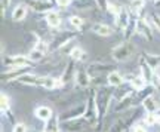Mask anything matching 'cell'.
<instances>
[{
    "label": "cell",
    "mask_w": 160,
    "mask_h": 132,
    "mask_svg": "<svg viewBox=\"0 0 160 132\" xmlns=\"http://www.w3.org/2000/svg\"><path fill=\"white\" fill-rule=\"evenodd\" d=\"M95 99H97V107H98V116H99V125H98V129L101 128V123H102L104 116L107 114L108 109L111 107V103L114 99V88L111 86H101L97 89V94H95Z\"/></svg>",
    "instance_id": "obj_1"
},
{
    "label": "cell",
    "mask_w": 160,
    "mask_h": 132,
    "mask_svg": "<svg viewBox=\"0 0 160 132\" xmlns=\"http://www.w3.org/2000/svg\"><path fill=\"white\" fill-rule=\"evenodd\" d=\"M135 52V46L131 40L125 39L123 42H120L119 45H116L113 49H111V58L117 61V63H125L129 58L133 55Z\"/></svg>",
    "instance_id": "obj_2"
},
{
    "label": "cell",
    "mask_w": 160,
    "mask_h": 132,
    "mask_svg": "<svg viewBox=\"0 0 160 132\" xmlns=\"http://www.w3.org/2000/svg\"><path fill=\"white\" fill-rule=\"evenodd\" d=\"M95 94H97V89H92L91 95L86 101V113H85V120L88 122V125L97 128L99 125V116H98V107H97V99H95Z\"/></svg>",
    "instance_id": "obj_3"
},
{
    "label": "cell",
    "mask_w": 160,
    "mask_h": 132,
    "mask_svg": "<svg viewBox=\"0 0 160 132\" xmlns=\"http://www.w3.org/2000/svg\"><path fill=\"white\" fill-rule=\"evenodd\" d=\"M2 65L3 70L13 69V67H25V65H34V63L28 58V55H8L2 57Z\"/></svg>",
    "instance_id": "obj_4"
},
{
    "label": "cell",
    "mask_w": 160,
    "mask_h": 132,
    "mask_svg": "<svg viewBox=\"0 0 160 132\" xmlns=\"http://www.w3.org/2000/svg\"><path fill=\"white\" fill-rule=\"evenodd\" d=\"M37 86L45 88L46 91H55V89H62L65 86L62 77H53V76H40Z\"/></svg>",
    "instance_id": "obj_5"
},
{
    "label": "cell",
    "mask_w": 160,
    "mask_h": 132,
    "mask_svg": "<svg viewBox=\"0 0 160 132\" xmlns=\"http://www.w3.org/2000/svg\"><path fill=\"white\" fill-rule=\"evenodd\" d=\"M86 113V103H80L76 104L74 107H71L70 110L64 111L58 116L59 122H67V120H73V119H79V117H83Z\"/></svg>",
    "instance_id": "obj_6"
},
{
    "label": "cell",
    "mask_w": 160,
    "mask_h": 132,
    "mask_svg": "<svg viewBox=\"0 0 160 132\" xmlns=\"http://www.w3.org/2000/svg\"><path fill=\"white\" fill-rule=\"evenodd\" d=\"M33 69L31 65H25V67H13V69H6L2 71V82H17L18 77H21L22 74L28 73Z\"/></svg>",
    "instance_id": "obj_7"
},
{
    "label": "cell",
    "mask_w": 160,
    "mask_h": 132,
    "mask_svg": "<svg viewBox=\"0 0 160 132\" xmlns=\"http://www.w3.org/2000/svg\"><path fill=\"white\" fill-rule=\"evenodd\" d=\"M74 83H76V86L80 88V89H88V88L92 86V76L89 74L88 69L77 67L76 76H74Z\"/></svg>",
    "instance_id": "obj_8"
},
{
    "label": "cell",
    "mask_w": 160,
    "mask_h": 132,
    "mask_svg": "<svg viewBox=\"0 0 160 132\" xmlns=\"http://www.w3.org/2000/svg\"><path fill=\"white\" fill-rule=\"evenodd\" d=\"M117 70L116 64L111 63H101V61H95V63H91L88 65V71L91 76H97V74H102V73H111Z\"/></svg>",
    "instance_id": "obj_9"
},
{
    "label": "cell",
    "mask_w": 160,
    "mask_h": 132,
    "mask_svg": "<svg viewBox=\"0 0 160 132\" xmlns=\"http://www.w3.org/2000/svg\"><path fill=\"white\" fill-rule=\"evenodd\" d=\"M132 18V12L129 9V6H122L120 12L117 13V17L114 18V23H116V27L120 30V31H125L126 27L129 25V21Z\"/></svg>",
    "instance_id": "obj_10"
},
{
    "label": "cell",
    "mask_w": 160,
    "mask_h": 132,
    "mask_svg": "<svg viewBox=\"0 0 160 132\" xmlns=\"http://www.w3.org/2000/svg\"><path fill=\"white\" fill-rule=\"evenodd\" d=\"M27 5L36 13H46L55 8V3L49 0H27Z\"/></svg>",
    "instance_id": "obj_11"
},
{
    "label": "cell",
    "mask_w": 160,
    "mask_h": 132,
    "mask_svg": "<svg viewBox=\"0 0 160 132\" xmlns=\"http://www.w3.org/2000/svg\"><path fill=\"white\" fill-rule=\"evenodd\" d=\"M73 39H76L74 33H68V31H61V33H58V34L53 37V40L49 43L51 51H59V48H62L67 42L73 40Z\"/></svg>",
    "instance_id": "obj_12"
},
{
    "label": "cell",
    "mask_w": 160,
    "mask_h": 132,
    "mask_svg": "<svg viewBox=\"0 0 160 132\" xmlns=\"http://www.w3.org/2000/svg\"><path fill=\"white\" fill-rule=\"evenodd\" d=\"M137 34H139L141 37H144L145 40H148V42L153 40V30H151V25H150L148 21L142 17L137 19Z\"/></svg>",
    "instance_id": "obj_13"
},
{
    "label": "cell",
    "mask_w": 160,
    "mask_h": 132,
    "mask_svg": "<svg viewBox=\"0 0 160 132\" xmlns=\"http://www.w3.org/2000/svg\"><path fill=\"white\" fill-rule=\"evenodd\" d=\"M137 95H138L137 92H132L131 95H128V97L119 99V101H117V105L114 107V111H116V113H122V111H125V110L133 107V105L138 103V97H137Z\"/></svg>",
    "instance_id": "obj_14"
},
{
    "label": "cell",
    "mask_w": 160,
    "mask_h": 132,
    "mask_svg": "<svg viewBox=\"0 0 160 132\" xmlns=\"http://www.w3.org/2000/svg\"><path fill=\"white\" fill-rule=\"evenodd\" d=\"M91 30L93 34L99 36V37H110L114 33V28L110 24H105V23H95L91 27Z\"/></svg>",
    "instance_id": "obj_15"
},
{
    "label": "cell",
    "mask_w": 160,
    "mask_h": 132,
    "mask_svg": "<svg viewBox=\"0 0 160 132\" xmlns=\"http://www.w3.org/2000/svg\"><path fill=\"white\" fill-rule=\"evenodd\" d=\"M59 125L62 129L68 132H76V131H80L82 128L88 125V122L85 120V117H79V119H73V120H67V122H59Z\"/></svg>",
    "instance_id": "obj_16"
},
{
    "label": "cell",
    "mask_w": 160,
    "mask_h": 132,
    "mask_svg": "<svg viewBox=\"0 0 160 132\" xmlns=\"http://www.w3.org/2000/svg\"><path fill=\"white\" fill-rule=\"evenodd\" d=\"M126 80H128V83L132 86V89L135 92H142L145 91L148 86H151V85H148L147 82H145V79H144L141 74H138V76H131L129 79L126 77Z\"/></svg>",
    "instance_id": "obj_17"
},
{
    "label": "cell",
    "mask_w": 160,
    "mask_h": 132,
    "mask_svg": "<svg viewBox=\"0 0 160 132\" xmlns=\"http://www.w3.org/2000/svg\"><path fill=\"white\" fill-rule=\"evenodd\" d=\"M28 5L27 3H19L13 8V11H12L11 17H12V21H15V23H21L27 17V13H28Z\"/></svg>",
    "instance_id": "obj_18"
},
{
    "label": "cell",
    "mask_w": 160,
    "mask_h": 132,
    "mask_svg": "<svg viewBox=\"0 0 160 132\" xmlns=\"http://www.w3.org/2000/svg\"><path fill=\"white\" fill-rule=\"evenodd\" d=\"M126 82V77L122 73H120L119 70H114V71H111L107 74V85L111 88H119L122 85H125Z\"/></svg>",
    "instance_id": "obj_19"
},
{
    "label": "cell",
    "mask_w": 160,
    "mask_h": 132,
    "mask_svg": "<svg viewBox=\"0 0 160 132\" xmlns=\"http://www.w3.org/2000/svg\"><path fill=\"white\" fill-rule=\"evenodd\" d=\"M45 21L46 24L51 27V28H59L61 27V15H59V12L55 11V9H52V11L46 12L45 13Z\"/></svg>",
    "instance_id": "obj_20"
},
{
    "label": "cell",
    "mask_w": 160,
    "mask_h": 132,
    "mask_svg": "<svg viewBox=\"0 0 160 132\" xmlns=\"http://www.w3.org/2000/svg\"><path fill=\"white\" fill-rule=\"evenodd\" d=\"M141 105L144 107L145 113H157L159 111V101L153 97V94H150L141 101Z\"/></svg>",
    "instance_id": "obj_21"
},
{
    "label": "cell",
    "mask_w": 160,
    "mask_h": 132,
    "mask_svg": "<svg viewBox=\"0 0 160 132\" xmlns=\"http://www.w3.org/2000/svg\"><path fill=\"white\" fill-rule=\"evenodd\" d=\"M34 116L42 122H49L53 117V111H52L51 107L48 105H37L34 109Z\"/></svg>",
    "instance_id": "obj_22"
},
{
    "label": "cell",
    "mask_w": 160,
    "mask_h": 132,
    "mask_svg": "<svg viewBox=\"0 0 160 132\" xmlns=\"http://www.w3.org/2000/svg\"><path fill=\"white\" fill-rule=\"evenodd\" d=\"M76 70H77V67H76V61L70 59V63L65 65L62 74H61V77H62V80H64V83H65V85H68L70 82H74Z\"/></svg>",
    "instance_id": "obj_23"
},
{
    "label": "cell",
    "mask_w": 160,
    "mask_h": 132,
    "mask_svg": "<svg viewBox=\"0 0 160 132\" xmlns=\"http://www.w3.org/2000/svg\"><path fill=\"white\" fill-rule=\"evenodd\" d=\"M142 59L148 64L150 67L153 69V71H159L160 69V55L156 53H148V52H142Z\"/></svg>",
    "instance_id": "obj_24"
},
{
    "label": "cell",
    "mask_w": 160,
    "mask_h": 132,
    "mask_svg": "<svg viewBox=\"0 0 160 132\" xmlns=\"http://www.w3.org/2000/svg\"><path fill=\"white\" fill-rule=\"evenodd\" d=\"M139 74L145 79V82H147L148 85H151V80H153L154 71H153V69H151L148 64L144 61L142 58H141V61H139Z\"/></svg>",
    "instance_id": "obj_25"
},
{
    "label": "cell",
    "mask_w": 160,
    "mask_h": 132,
    "mask_svg": "<svg viewBox=\"0 0 160 132\" xmlns=\"http://www.w3.org/2000/svg\"><path fill=\"white\" fill-rule=\"evenodd\" d=\"M70 59H73L76 63H83V61L88 59V52H86L82 46L76 45L74 48H73V51L70 52Z\"/></svg>",
    "instance_id": "obj_26"
},
{
    "label": "cell",
    "mask_w": 160,
    "mask_h": 132,
    "mask_svg": "<svg viewBox=\"0 0 160 132\" xmlns=\"http://www.w3.org/2000/svg\"><path fill=\"white\" fill-rule=\"evenodd\" d=\"M39 79H40V76L33 74V73H30L28 71V73L22 74L21 77H18L17 82L18 83H21V85H27V86H37Z\"/></svg>",
    "instance_id": "obj_27"
},
{
    "label": "cell",
    "mask_w": 160,
    "mask_h": 132,
    "mask_svg": "<svg viewBox=\"0 0 160 132\" xmlns=\"http://www.w3.org/2000/svg\"><path fill=\"white\" fill-rule=\"evenodd\" d=\"M144 8H145V0H129V9L135 17H142Z\"/></svg>",
    "instance_id": "obj_28"
},
{
    "label": "cell",
    "mask_w": 160,
    "mask_h": 132,
    "mask_svg": "<svg viewBox=\"0 0 160 132\" xmlns=\"http://www.w3.org/2000/svg\"><path fill=\"white\" fill-rule=\"evenodd\" d=\"M0 110H2V114L5 116H11L12 117V111H11V97L6 94V92H2L0 95ZM13 119V117H12Z\"/></svg>",
    "instance_id": "obj_29"
},
{
    "label": "cell",
    "mask_w": 160,
    "mask_h": 132,
    "mask_svg": "<svg viewBox=\"0 0 160 132\" xmlns=\"http://www.w3.org/2000/svg\"><path fill=\"white\" fill-rule=\"evenodd\" d=\"M59 119L58 116H53L49 122H46L45 128H43V132H59Z\"/></svg>",
    "instance_id": "obj_30"
},
{
    "label": "cell",
    "mask_w": 160,
    "mask_h": 132,
    "mask_svg": "<svg viewBox=\"0 0 160 132\" xmlns=\"http://www.w3.org/2000/svg\"><path fill=\"white\" fill-rule=\"evenodd\" d=\"M68 24L71 27H74L77 31H83V28H85V19L80 18L79 15H71V17H68Z\"/></svg>",
    "instance_id": "obj_31"
},
{
    "label": "cell",
    "mask_w": 160,
    "mask_h": 132,
    "mask_svg": "<svg viewBox=\"0 0 160 132\" xmlns=\"http://www.w3.org/2000/svg\"><path fill=\"white\" fill-rule=\"evenodd\" d=\"M73 5H74L77 9H80V11H82V9H89L92 6H98L95 0H74Z\"/></svg>",
    "instance_id": "obj_32"
},
{
    "label": "cell",
    "mask_w": 160,
    "mask_h": 132,
    "mask_svg": "<svg viewBox=\"0 0 160 132\" xmlns=\"http://www.w3.org/2000/svg\"><path fill=\"white\" fill-rule=\"evenodd\" d=\"M28 58L33 63H39V61H42L45 58V53L40 52L39 49H36V48H31V51L28 52Z\"/></svg>",
    "instance_id": "obj_33"
},
{
    "label": "cell",
    "mask_w": 160,
    "mask_h": 132,
    "mask_svg": "<svg viewBox=\"0 0 160 132\" xmlns=\"http://www.w3.org/2000/svg\"><path fill=\"white\" fill-rule=\"evenodd\" d=\"M122 6H123V5L113 3V2H108V5H107V11H105V12H108L111 17L116 18V17H117V13L120 12V9H122Z\"/></svg>",
    "instance_id": "obj_34"
},
{
    "label": "cell",
    "mask_w": 160,
    "mask_h": 132,
    "mask_svg": "<svg viewBox=\"0 0 160 132\" xmlns=\"http://www.w3.org/2000/svg\"><path fill=\"white\" fill-rule=\"evenodd\" d=\"M131 132H148V126L144 122H137L131 126Z\"/></svg>",
    "instance_id": "obj_35"
},
{
    "label": "cell",
    "mask_w": 160,
    "mask_h": 132,
    "mask_svg": "<svg viewBox=\"0 0 160 132\" xmlns=\"http://www.w3.org/2000/svg\"><path fill=\"white\" fill-rule=\"evenodd\" d=\"M142 122L147 126H156V113H147L144 116Z\"/></svg>",
    "instance_id": "obj_36"
},
{
    "label": "cell",
    "mask_w": 160,
    "mask_h": 132,
    "mask_svg": "<svg viewBox=\"0 0 160 132\" xmlns=\"http://www.w3.org/2000/svg\"><path fill=\"white\" fill-rule=\"evenodd\" d=\"M12 0H0V12H2V17L5 18L8 11H9V6H11Z\"/></svg>",
    "instance_id": "obj_37"
},
{
    "label": "cell",
    "mask_w": 160,
    "mask_h": 132,
    "mask_svg": "<svg viewBox=\"0 0 160 132\" xmlns=\"http://www.w3.org/2000/svg\"><path fill=\"white\" fill-rule=\"evenodd\" d=\"M12 132H28V128H27V125H25L24 122H17V123L13 125Z\"/></svg>",
    "instance_id": "obj_38"
},
{
    "label": "cell",
    "mask_w": 160,
    "mask_h": 132,
    "mask_svg": "<svg viewBox=\"0 0 160 132\" xmlns=\"http://www.w3.org/2000/svg\"><path fill=\"white\" fill-rule=\"evenodd\" d=\"M73 3H74V0H55V6L61 8V9L68 8V6H71Z\"/></svg>",
    "instance_id": "obj_39"
},
{
    "label": "cell",
    "mask_w": 160,
    "mask_h": 132,
    "mask_svg": "<svg viewBox=\"0 0 160 132\" xmlns=\"http://www.w3.org/2000/svg\"><path fill=\"white\" fill-rule=\"evenodd\" d=\"M151 23H153V25L160 31V15L159 13H153V15H151Z\"/></svg>",
    "instance_id": "obj_40"
},
{
    "label": "cell",
    "mask_w": 160,
    "mask_h": 132,
    "mask_svg": "<svg viewBox=\"0 0 160 132\" xmlns=\"http://www.w3.org/2000/svg\"><path fill=\"white\" fill-rule=\"evenodd\" d=\"M97 2L98 8L101 9V11H107V5H108V0H95Z\"/></svg>",
    "instance_id": "obj_41"
},
{
    "label": "cell",
    "mask_w": 160,
    "mask_h": 132,
    "mask_svg": "<svg viewBox=\"0 0 160 132\" xmlns=\"http://www.w3.org/2000/svg\"><path fill=\"white\" fill-rule=\"evenodd\" d=\"M156 125H159L160 126V111L156 113Z\"/></svg>",
    "instance_id": "obj_42"
},
{
    "label": "cell",
    "mask_w": 160,
    "mask_h": 132,
    "mask_svg": "<svg viewBox=\"0 0 160 132\" xmlns=\"http://www.w3.org/2000/svg\"><path fill=\"white\" fill-rule=\"evenodd\" d=\"M150 2H153L154 5H160V0H150Z\"/></svg>",
    "instance_id": "obj_43"
},
{
    "label": "cell",
    "mask_w": 160,
    "mask_h": 132,
    "mask_svg": "<svg viewBox=\"0 0 160 132\" xmlns=\"http://www.w3.org/2000/svg\"><path fill=\"white\" fill-rule=\"evenodd\" d=\"M123 132H131V128H128V129H125Z\"/></svg>",
    "instance_id": "obj_44"
},
{
    "label": "cell",
    "mask_w": 160,
    "mask_h": 132,
    "mask_svg": "<svg viewBox=\"0 0 160 132\" xmlns=\"http://www.w3.org/2000/svg\"><path fill=\"white\" fill-rule=\"evenodd\" d=\"M49 2H52V3H55V0H49Z\"/></svg>",
    "instance_id": "obj_45"
},
{
    "label": "cell",
    "mask_w": 160,
    "mask_h": 132,
    "mask_svg": "<svg viewBox=\"0 0 160 132\" xmlns=\"http://www.w3.org/2000/svg\"><path fill=\"white\" fill-rule=\"evenodd\" d=\"M159 109H160V99H159ZM159 111H160V110H159Z\"/></svg>",
    "instance_id": "obj_46"
}]
</instances>
